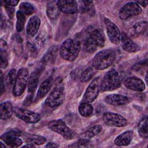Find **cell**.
<instances>
[{
  "label": "cell",
  "mask_w": 148,
  "mask_h": 148,
  "mask_svg": "<svg viewBox=\"0 0 148 148\" xmlns=\"http://www.w3.org/2000/svg\"><path fill=\"white\" fill-rule=\"evenodd\" d=\"M81 49L80 42L76 39H67L60 47V54L62 58L68 61H74L78 56Z\"/></svg>",
  "instance_id": "cell-1"
},
{
  "label": "cell",
  "mask_w": 148,
  "mask_h": 148,
  "mask_svg": "<svg viewBox=\"0 0 148 148\" xmlns=\"http://www.w3.org/2000/svg\"><path fill=\"white\" fill-rule=\"evenodd\" d=\"M115 58L116 53L113 50H102L94 56L92 60V66L97 70H104L113 63Z\"/></svg>",
  "instance_id": "cell-2"
},
{
  "label": "cell",
  "mask_w": 148,
  "mask_h": 148,
  "mask_svg": "<svg viewBox=\"0 0 148 148\" xmlns=\"http://www.w3.org/2000/svg\"><path fill=\"white\" fill-rule=\"evenodd\" d=\"M105 44V35L102 30L95 29L90 32L84 41V48L88 53H94Z\"/></svg>",
  "instance_id": "cell-3"
},
{
  "label": "cell",
  "mask_w": 148,
  "mask_h": 148,
  "mask_svg": "<svg viewBox=\"0 0 148 148\" xmlns=\"http://www.w3.org/2000/svg\"><path fill=\"white\" fill-rule=\"evenodd\" d=\"M121 86V78L119 72L114 69L108 71L101 82V91H110L119 88Z\"/></svg>",
  "instance_id": "cell-4"
},
{
  "label": "cell",
  "mask_w": 148,
  "mask_h": 148,
  "mask_svg": "<svg viewBox=\"0 0 148 148\" xmlns=\"http://www.w3.org/2000/svg\"><path fill=\"white\" fill-rule=\"evenodd\" d=\"M65 99L64 84L61 79H58L53 89L45 100V104L51 108L57 107L62 103Z\"/></svg>",
  "instance_id": "cell-5"
},
{
  "label": "cell",
  "mask_w": 148,
  "mask_h": 148,
  "mask_svg": "<svg viewBox=\"0 0 148 148\" xmlns=\"http://www.w3.org/2000/svg\"><path fill=\"white\" fill-rule=\"evenodd\" d=\"M48 128L61 135L66 140H72L76 138V133L69 128L62 120H53L47 123Z\"/></svg>",
  "instance_id": "cell-6"
},
{
  "label": "cell",
  "mask_w": 148,
  "mask_h": 148,
  "mask_svg": "<svg viewBox=\"0 0 148 148\" xmlns=\"http://www.w3.org/2000/svg\"><path fill=\"white\" fill-rule=\"evenodd\" d=\"M29 79V71L25 68L18 69L17 76L13 86L12 93L14 97L20 96L24 91Z\"/></svg>",
  "instance_id": "cell-7"
},
{
  "label": "cell",
  "mask_w": 148,
  "mask_h": 148,
  "mask_svg": "<svg viewBox=\"0 0 148 148\" xmlns=\"http://www.w3.org/2000/svg\"><path fill=\"white\" fill-rule=\"evenodd\" d=\"M101 79L98 76L93 79L86 88L83 95V101L87 102H92L97 98L101 91Z\"/></svg>",
  "instance_id": "cell-8"
},
{
  "label": "cell",
  "mask_w": 148,
  "mask_h": 148,
  "mask_svg": "<svg viewBox=\"0 0 148 148\" xmlns=\"http://www.w3.org/2000/svg\"><path fill=\"white\" fill-rule=\"evenodd\" d=\"M13 113L17 117L27 123L34 124L38 123L40 120L39 114L21 108H14Z\"/></svg>",
  "instance_id": "cell-9"
},
{
  "label": "cell",
  "mask_w": 148,
  "mask_h": 148,
  "mask_svg": "<svg viewBox=\"0 0 148 148\" xmlns=\"http://www.w3.org/2000/svg\"><path fill=\"white\" fill-rule=\"evenodd\" d=\"M102 120L104 123L108 126L122 127L127 125V121L121 115L113 113L105 112L102 115Z\"/></svg>",
  "instance_id": "cell-10"
},
{
  "label": "cell",
  "mask_w": 148,
  "mask_h": 148,
  "mask_svg": "<svg viewBox=\"0 0 148 148\" xmlns=\"http://www.w3.org/2000/svg\"><path fill=\"white\" fill-rule=\"evenodd\" d=\"M21 132L16 130H10L3 133L1 135V139L7 146L11 147H18L23 143L20 138Z\"/></svg>",
  "instance_id": "cell-11"
},
{
  "label": "cell",
  "mask_w": 148,
  "mask_h": 148,
  "mask_svg": "<svg viewBox=\"0 0 148 148\" xmlns=\"http://www.w3.org/2000/svg\"><path fill=\"white\" fill-rule=\"evenodd\" d=\"M142 11L141 7L135 1L129 2L121 8L119 17L121 20H126L132 16L140 14Z\"/></svg>",
  "instance_id": "cell-12"
},
{
  "label": "cell",
  "mask_w": 148,
  "mask_h": 148,
  "mask_svg": "<svg viewBox=\"0 0 148 148\" xmlns=\"http://www.w3.org/2000/svg\"><path fill=\"white\" fill-rule=\"evenodd\" d=\"M108 37L110 42L117 45L120 42L121 33L118 27L108 18H104Z\"/></svg>",
  "instance_id": "cell-13"
},
{
  "label": "cell",
  "mask_w": 148,
  "mask_h": 148,
  "mask_svg": "<svg viewBox=\"0 0 148 148\" xmlns=\"http://www.w3.org/2000/svg\"><path fill=\"white\" fill-rule=\"evenodd\" d=\"M57 3L60 12L65 14H72L78 12V3L76 1L60 0Z\"/></svg>",
  "instance_id": "cell-14"
},
{
  "label": "cell",
  "mask_w": 148,
  "mask_h": 148,
  "mask_svg": "<svg viewBox=\"0 0 148 148\" xmlns=\"http://www.w3.org/2000/svg\"><path fill=\"white\" fill-rule=\"evenodd\" d=\"M121 45L123 50L128 53H135L140 50V47L124 32L121 33Z\"/></svg>",
  "instance_id": "cell-15"
},
{
  "label": "cell",
  "mask_w": 148,
  "mask_h": 148,
  "mask_svg": "<svg viewBox=\"0 0 148 148\" xmlns=\"http://www.w3.org/2000/svg\"><path fill=\"white\" fill-rule=\"evenodd\" d=\"M124 86L127 88L136 91H143L145 89V84L143 81L136 76L127 78L124 82Z\"/></svg>",
  "instance_id": "cell-16"
},
{
  "label": "cell",
  "mask_w": 148,
  "mask_h": 148,
  "mask_svg": "<svg viewBox=\"0 0 148 148\" xmlns=\"http://www.w3.org/2000/svg\"><path fill=\"white\" fill-rule=\"evenodd\" d=\"M105 101L111 105L117 106L128 103L130 102V99L128 97L123 95L111 94L105 97Z\"/></svg>",
  "instance_id": "cell-17"
},
{
  "label": "cell",
  "mask_w": 148,
  "mask_h": 148,
  "mask_svg": "<svg viewBox=\"0 0 148 148\" xmlns=\"http://www.w3.org/2000/svg\"><path fill=\"white\" fill-rule=\"evenodd\" d=\"M40 25V18L37 16L31 17L27 25V34L31 37L34 36L38 32Z\"/></svg>",
  "instance_id": "cell-18"
},
{
  "label": "cell",
  "mask_w": 148,
  "mask_h": 148,
  "mask_svg": "<svg viewBox=\"0 0 148 148\" xmlns=\"http://www.w3.org/2000/svg\"><path fill=\"white\" fill-rule=\"evenodd\" d=\"M21 136L23 137L24 140L27 143L32 144L35 146L41 145L47 142L46 138L42 135L28 133H21Z\"/></svg>",
  "instance_id": "cell-19"
},
{
  "label": "cell",
  "mask_w": 148,
  "mask_h": 148,
  "mask_svg": "<svg viewBox=\"0 0 148 148\" xmlns=\"http://www.w3.org/2000/svg\"><path fill=\"white\" fill-rule=\"evenodd\" d=\"M134 136V132L131 130L126 131L118 135L114 140L115 145L119 146L128 145Z\"/></svg>",
  "instance_id": "cell-20"
},
{
  "label": "cell",
  "mask_w": 148,
  "mask_h": 148,
  "mask_svg": "<svg viewBox=\"0 0 148 148\" xmlns=\"http://www.w3.org/2000/svg\"><path fill=\"white\" fill-rule=\"evenodd\" d=\"M57 51L58 46L57 45L50 47L43 56L41 60L42 63L47 65H53L56 61Z\"/></svg>",
  "instance_id": "cell-21"
},
{
  "label": "cell",
  "mask_w": 148,
  "mask_h": 148,
  "mask_svg": "<svg viewBox=\"0 0 148 148\" xmlns=\"http://www.w3.org/2000/svg\"><path fill=\"white\" fill-rule=\"evenodd\" d=\"M53 83V77L52 76H50L48 78H47L46 79H45L40 85L38 92H37V94H36V99L39 100L40 99L42 98H43V97H45L46 94L49 92V91H50L51 85Z\"/></svg>",
  "instance_id": "cell-22"
},
{
  "label": "cell",
  "mask_w": 148,
  "mask_h": 148,
  "mask_svg": "<svg viewBox=\"0 0 148 148\" xmlns=\"http://www.w3.org/2000/svg\"><path fill=\"white\" fill-rule=\"evenodd\" d=\"M41 69H36L34 71L29 77L28 81V91L29 94L33 95L34 92L36 90L39 82V76L41 73Z\"/></svg>",
  "instance_id": "cell-23"
},
{
  "label": "cell",
  "mask_w": 148,
  "mask_h": 148,
  "mask_svg": "<svg viewBox=\"0 0 148 148\" xmlns=\"http://www.w3.org/2000/svg\"><path fill=\"white\" fill-rule=\"evenodd\" d=\"M13 113V108L9 101H5L0 105V117L1 120H8Z\"/></svg>",
  "instance_id": "cell-24"
},
{
  "label": "cell",
  "mask_w": 148,
  "mask_h": 148,
  "mask_svg": "<svg viewBox=\"0 0 148 148\" xmlns=\"http://www.w3.org/2000/svg\"><path fill=\"white\" fill-rule=\"evenodd\" d=\"M78 11L81 13H87L91 16L95 14V8L92 1H80L78 5Z\"/></svg>",
  "instance_id": "cell-25"
},
{
  "label": "cell",
  "mask_w": 148,
  "mask_h": 148,
  "mask_svg": "<svg viewBox=\"0 0 148 148\" xmlns=\"http://www.w3.org/2000/svg\"><path fill=\"white\" fill-rule=\"evenodd\" d=\"M102 130V126L97 124L95 125L88 130H87L85 132H84L80 136V139L90 140L91 139L94 138L95 136L97 135Z\"/></svg>",
  "instance_id": "cell-26"
},
{
  "label": "cell",
  "mask_w": 148,
  "mask_h": 148,
  "mask_svg": "<svg viewBox=\"0 0 148 148\" xmlns=\"http://www.w3.org/2000/svg\"><path fill=\"white\" fill-rule=\"evenodd\" d=\"M57 1H53L48 3L46 7V14L52 20L56 19L60 14V10L57 6Z\"/></svg>",
  "instance_id": "cell-27"
},
{
  "label": "cell",
  "mask_w": 148,
  "mask_h": 148,
  "mask_svg": "<svg viewBox=\"0 0 148 148\" xmlns=\"http://www.w3.org/2000/svg\"><path fill=\"white\" fill-rule=\"evenodd\" d=\"M147 26V23L146 21H140L135 23L130 30V35L132 37H137L146 30Z\"/></svg>",
  "instance_id": "cell-28"
},
{
  "label": "cell",
  "mask_w": 148,
  "mask_h": 148,
  "mask_svg": "<svg viewBox=\"0 0 148 148\" xmlns=\"http://www.w3.org/2000/svg\"><path fill=\"white\" fill-rule=\"evenodd\" d=\"M7 45L5 40L1 39V68H6L8 66V51Z\"/></svg>",
  "instance_id": "cell-29"
},
{
  "label": "cell",
  "mask_w": 148,
  "mask_h": 148,
  "mask_svg": "<svg viewBox=\"0 0 148 148\" xmlns=\"http://www.w3.org/2000/svg\"><path fill=\"white\" fill-rule=\"evenodd\" d=\"M78 110L80 115L83 117H88L93 113L94 108L89 102H83L79 105Z\"/></svg>",
  "instance_id": "cell-30"
},
{
  "label": "cell",
  "mask_w": 148,
  "mask_h": 148,
  "mask_svg": "<svg viewBox=\"0 0 148 148\" xmlns=\"http://www.w3.org/2000/svg\"><path fill=\"white\" fill-rule=\"evenodd\" d=\"M147 117L145 116L139 122L138 127V132L140 136L143 138L148 137V128H147Z\"/></svg>",
  "instance_id": "cell-31"
},
{
  "label": "cell",
  "mask_w": 148,
  "mask_h": 148,
  "mask_svg": "<svg viewBox=\"0 0 148 148\" xmlns=\"http://www.w3.org/2000/svg\"><path fill=\"white\" fill-rule=\"evenodd\" d=\"M16 29L17 32H21L23 30L24 24L26 21L25 15L22 13L21 11L18 10L16 12Z\"/></svg>",
  "instance_id": "cell-32"
},
{
  "label": "cell",
  "mask_w": 148,
  "mask_h": 148,
  "mask_svg": "<svg viewBox=\"0 0 148 148\" xmlns=\"http://www.w3.org/2000/svg\"><path fill=\"white\" fill-rule=\"evenodd\" d=\"M95 73V69L94 68L89 67L82 72L80 76V80L82 82H87L94 76Z\"/></svg>",
  "instance_id": "cell-33"
},
{
  "label": "cell",
  "mask_w": 148,
  "mask_h": 148,
  "mask_svg": "<svg viewBox=\"0 0 148 148\" xmlns=\"http://www.w3.org/2000/svg\"><path fill=\"white\" fill-rule=\"evenodd\" d=\"M19 10L23 13L25 15H31L35 12L34 6L29 2H23L20 3L19 6Z\"/></svg>",
  "instance_id": "cell-34"
},
{
  "label": "cell",
  "mask_w": 148,
  "mask_h": 148,
  "mask_svg": "<svg viewBox=\"0 0 148 148\" xmlns=\"http://www.w3.org/2000/svg\"><path fill=\"white\" fill-rule=\"evenodd\" d=\"M17 76V72L15 69H12L8 73L6 78V83L8 86H13L16 78Z\"/></svg>",
  "instance_id": "cell-35"
},
{
  "label": "cell",
  "mask_w": 148,
  "mask_h": 148,
  "mask_svg": "<svg viewBox=\"0 0 148 148\" xmlns=\"http://www.w3.org/2000/svg\"><path fill=\"white\" fill-rule=\"evenodd\" d=\"M91 143H90V140H87L82 139H79V140L68 146L69 147H91Z\"/></svg>",
  "instance_id": "cell-36"
},
{
  "label": "cell",
  "mask_w": 148,
  "mask_h": 148,
  "mask_svg": "<svg viewBox=\"0 0 148 148\" xmlns=\"http://www.w3.org/2000/svg\"><path fill=\"white\" fill-rule=\"evenodd\" d=\"M147 65V60L145 61H143L141 62H139L136 64H135L133 66H132V69L134 71H139L140 70H141L142 68H143L145 66Z\"/></svg>",
  "instance_id": "cell-37"
},
{
  "label": "cell",
  "mask_w": 148,
  "mask_h": 148,
  "mask_svg": "<svg viewBox=\"0 0 148 148\" xmlns=\"http://www.w3.org/2000/svg\"><path fill=\"white\" fill-rule=\"evenodd\" d=\"M0 79H1V81H0V83H1L0 91H1V94H2L5 91V80H4V79H3V73H2V71H1V77H0Z\"/></svg>",
  "instance_id": "cell-38"
},
{
  "label": "cell",
  "mask_w": 148,
  "mask_h": 148,
  "mask_svg": "<svg viewBox=\"0 0 148 148\" xmlns=\"http://www.w3.org/2000/svg\"><path fill=\"white\" fill-rule=\"evenodd\" d=\"M5 3L8 5V6H16L18 2L19 1H16V0H8V1H4Z\"/></svg>",
  "instance_id": "cell-39"
},
{
  "label": "cell",
  "mask_w": 148,
  "mask_h": 148,
  "mask_svg": "<svg viewBox=\"0 0 148 148\" xmlns=\"http://www.w3.org/2000/svg\"><path fill=\"white\" fill-rule=\"evenodd\" d=\"M32 97H33V95L29 94V95L27 96V97L26 98V99H25V101H24V105H25V106L29 105L30 103H31V102H32Z\"/></svg>",
  "instance_id": "cell-40"
},
{
  "label": "cell",
  "mask_w": 148,
  "mask_h": 148,
  "mask_svg": "<svg viewBox=\"0 0 148 148\" xmlns=\"http://www.w3.org/2000/svg\"><path fill=\"white\" fill-rule=\"evenodd\" d=\"M5 8H6V12H7V13H8L9 16L10 18H12V16H13V12H14V10L12 8H10L9 6H5Z\"/></svg>",
  "instance_id": "cell-41"
},
{
  "label": "cell",
  "mask_w": 148,
  "mask_h": 148,
  "mask_svg": "<svg viewBox=\"0 0 148 148\" xmlns=\"http://www.w3.org/2000/svg\"><path fill=\"white\" fill-rule=\"evenodd\" d=\"M80 69L78 70V69H75V70H73L72 71V72L71 73V76L73 77V78H76L78 76H79V74L78 73H80L79 72V71Z\"/></svg>",
  "instance_id": "cell-42"
},
{
  "label": "cell",
  "mask_w": 148,
  "mask_h": 148,
  "mask_svg": "<svg viewBox=\"0 0 148 148\" xmlns=\"http://www.w3.org/2000/svg\"><path fill=\"white\" fill-rule=\"evenodd\" d=\"M139 6L141 5L143 7H146L147 5L148 1H135Z\"/></svg>",
  "instance_id": "cell-43"
},
{
  "label": "cell",
  "mask_w": 148,
  "mask_h": 148,
  "mask_svg": "<svg viewBox=\"0 0 148 148\" xmlns=\"http://www.w3.org/2000/svg\"><path fill=\"white\" fill-rule=\"evenodd\" d=\"M46 147H59V145L55 143L49 142L46 145Z\"/></svg>",
  "instance_id": "cell-44"
},
{
  "label": "cell",
  "mask_w": 148,
  "mask_h": 148,
  "mask_svg": "<svg viewBox=\"0 0 148 148\" xmlns=\"http://www.w3.org/2000/svg\"><path fill=\"white\" fill-rule=\"evenodd\" d=\"M35 147V146L34 145H32V144L27 143V145H24V146H23V147Z\"/></svg>",
  "instance_id": "cell-45"
},
{
  "label": "cell",
  "mask_w": 148,
  "mask_h": 148,
  "mask_svg": "<svg viewBox=\"0 0 148 148\" xmlns=\"http://www.w3.org/2000/svg\"><path fill=\"white\" fill-rule=\"evenodd\" d=\"M1 147H2V148H5V147H6V146H5V145H3L2 142H1Z\"/></svg>",
  "instance_id": "cell-46"
}]
</instances>
